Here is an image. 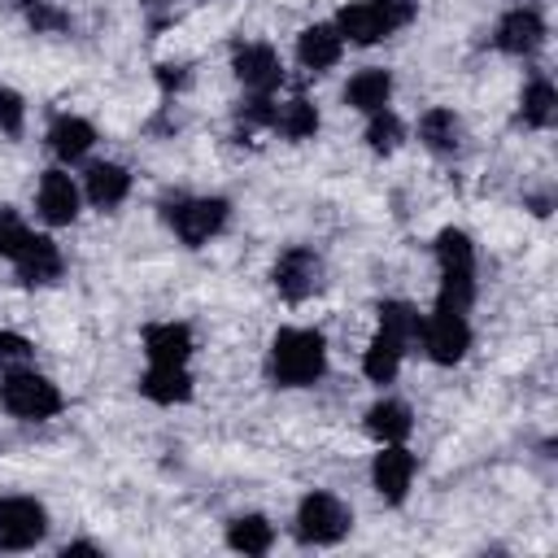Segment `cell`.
I'll return each instance as SVG.
<instances>
[{
	"label": "cell",
	"instance_id": "1",
	"mask_svg": "<svg viewBox=\"0 0 558 558\" xmlns=\"http://www.w3.org/2000/svg\"><path fill=\"white\" fill-rule=\"evenodd\" d=\"M266 371L279 388H310L327 375V340L314 327H279L266 353Z\"/></svg>",
	"mask_w": 558,
	"mask_h": 558
},
{
	"label": "cell",
	"instance_id": "2",
	"mask_svg": "<svg viewBox=\"0 0 558 558\" xmlns=\"http://www.w3.org/2000/svg\"><path fill=\"white\" fill-rule=\"evenodd\" d=\"M436 270H440V288H436V305L449 310H471L475 305V244L462 227H445L436 231Z\"/></svg>",
	"mask_w": 558,
	"mask_h": 558
},
{
	"label": "cell",
	"instance_id": "3",
	"mask_svg": "<svg viewBox=\"0 0 558 558\" xmlns=\"http://www.w3.org/2000/svg\"><path fill=\"white\" fill-rule=\"evenodd\" d=\"M418 13V0H349L340 13H336V31L344 44H357V48H371V44H384L388 35L405 31Z\"/></svg>",
	"mask_w": 558,
	"mask_h": 558
},
{
	"label": "cell",
	"instance_id": "4",
	"mask_svg": "<svg viewBox=\"0 0 558 558\" xmlns=\"http://www.w3.org/2000/svg\"><path fill=\"white\" fill-rule=\"evenodd\" d=\"M0 405L22 423H44V418L61 414L65 397L35 366H13V371H0Z\"/></svg>",
	"mask_w": 558,
	"mask_h": 558
},
{
	"label": "cell",
	"instance_id": "5",
	"mask_svg": "<svg viewBox=\"0 0 558 558\" xmlns=\"http://www.w3.org/2000/svg\"><path fill=\"white\" fill-rule=\"evenodd\" d=\"M161 218H166V227L174 231L179 244L201 248V244H209L214 235L227 231L231 201L227 196H174V201H166Z\"/></svg>",
	"mask_w": 558,
	"mask_h": 558
},
{
	"label": "cell",
	"instance_id": "6",
	"mask_svg": "<svg viewBox=\"0 0 558 558\" xmlns=\"http://www.w3.org/2000/svg\"><path fill=\"white\" fill-rule=\"evenodd\" d=\"M353 527V510L327 493V488H310L301 501H296V519H292V532L301 545H314V549H327V545H340Z\"/></svg>",
	"mask_w": 558,
	"mask_h": 558
},
{
	"label": "cell",
	"instance_id": "7",
	"mask_svg": "<svg viewBox=\"0 0 558 558\" xmlns=\"http://www.w3.org/2000/svg\"><path fill=\"white\" fill-rule=\"evenodd\" d=\"M323 279H327V266H323V257H318L310 244L283 248V253L275 257V266H270V283H275V292H279L288 305H301V301L318 296V292H323Z\"/></svg>",
	"mask_w": 558,
	"mask_h": 558
},
{
	"label": "cell",
	"instance_id": "8",
	"mask_svg": "<svg viewBox=\"0 0 558 558\" xmlns=\"http://www.w3.org/2000/svg\"><path fill=\"white\" fill-rule=\"evenodd\" d=\"M418 344L423 353L436 362V366H458L471 349V323L462 310H449V305H432V314H423V327H418Z\"/></svg>",
	"mask_w": 558,
	"mask_h": 558
},
{
	"label": "cell",
	"instance_id": "9",
	"mask_svg": "<svg viewBox=\"0 0 558 558\" xmlns=\"http://www.w3.org/2000/svg\"><path fill=\"white\" fill-rule=\"evenodd\" d=\"M44 536H48L44 501H35L26 493H4L0 497V549L22 554V549H35Z\"/></svg>",
	"mask_w": 558,
	"mask_h": 558
},
{
	"label": "cell",
	"instance_id": "10",
	"mask_svg": "<svg viewBox=\"0 0 558 558\" xmlns=\"http://www.w3.org/2000/svg\"><path fill=\"white\" fill-rule=\"evenodd\" d=\"M545 17H541V9L536 4H510L501 17H497V26H493V44L506 52V57H536L541 48H545Z\"/></svg>",
	"mask_w": 558,
	"mask_h": 558
},
{
	"label": "cell",
	"instance_id": "11",
	"mask_svg": "<svg viewBox=\"0 0 558 558\" xmlns=\"http://www.w3.org/2000/svg\"><path fill=\"white\" fill-rule=\"evenodd\" d=\"M231 74L240 78L244 92L275 96V87L283 83V61L266 39H244V44L231 48Z\"/></svg>",
	"mask_w": 558,
	"mask_h": 558
},
{
	"label": "cell",
	"instance_id": "12",
	"mask_svg": "<svg viewBox=\"0 0 558 558\" xmlns=\"http://www.w3.org/2000/svg\"><path fill=\"white\" fill-rule=\"evenodd\" d=\"M414 475H418V458L405 445H379V453L371 458V484L388 506H401L410 497Z\"/></svg>",
	"mask_w": 558,
	"mask_h": 558
},
{
	"label": "cell",
	"instance_id": "13",
	"mask_svg": "<svg viewBox=\"0 0 558 558\" xmlns=\"http://www.w3.org/2000/svg\"><path fill=\"white\" fill-rule=\"evenodd\" d=\"M78 205H83V187H78L61 166H52V170L39 174L35 209H39V218H44L48 227H70V222L78 218Z\"/></svg>",
	"mask_w": 558,
	"mask_h": 558
},
{
	"label": "cell",
	"instance_id": "14",
	"mask_svg": "<svg viewBox=\"0 0 558 558\" xmlns=\"http://www.w3.org/2000/svg\"><path fill=\"white\" fill-rule=\"evenodd\" d=\"M9 262H13L17 279H22V283H31V288H44V283L61 279V270H65L61 248L52 244V235H39V231H31V235L17 244V253H13Z\"/></svg>",
	"mask_w": 558,
	"mask_h": 558
},
{
	"label": "cell",
	"instance_id": "15",
	"mask_svg": "<svg viewBox=\"0 0 558 558\" xmlns=\"http://www.w3.org/2000/svg\"><path fill=\"white\" fill-rule=\"evenodd\" d=\"M344 57V39L336 31V22H314L296 35V61L310 70V74H327L336 70Z\"/></svg>",
	"mask_w": 558,
	"mask_h": 558
},
{
	"label": "cell",
	"instance_id": "16",
	"mask_svg": "<svg viewBox=\"0 0 558 558\" xmlns=\"http://www.w3.org/2000/svg\"><path fill=\"white\" fill-rule=\"evenodd\" d=\"M196 340H192V327L187 323H148L144 327V357L148 362H161V366H187Z\"/></svg>",
	"mask_w": 558,
	"mask_h": 558
},
{
	"label": "cell",
	"instance_id": "17",
	"mask_svg": "<svg viewBox=\"0 0 558 558\" xmlns=\"http://www.w3.org/2000/svg\"><path fill=\"white\" fill-rule=\"evenodd\" d=\"M131 196V170L118 161H92L83 170V201L96 209H118Z\"/></svg>",
	"mask_w": 558,
	"mask_h": 558
},
{
	"label": "cell",
	"instance_id": "18",
	"mask_svg": "<svg viewBox=\"0 0 558 558\" xmlns=\"http://www.w3.org/2000/svg\"><path fill=\"white\" fill-rule=\"evenodd\" d=\"M48 148L61 166H74L96 148V126L78 113H57L52 126H48Z\"/></svg>",
	"mask_w": 558,
	"mask_h": 558
},
{
	"label": "cell",
	"instance_id": "19",
	"mask_svg": "<svg viewBox=\"0 0 558 558\" xmlns=\"http://www.w3.org/2000/svg\"><path fill=\"white\" fill-rule=\"evenodd\" d=\"M362 427H366V436H371L375 445H405L410 432H414V414H410L405 401H397V397H379V401L366 410Z\"/></svg>",
	"mask_w": 558,
	"mask_h": 558
},
{
	"label": "cell",
	"instance_id": "20",
	"mask_svg": "<svg viewBox=\"0 0 558 558\" xmlns=\"http://www.w3.org/2000/svg\"><path fill=\"white\" fill-rule=\"evenodd\" d=\"M344 105L357 113H379L392 105V70L384 65H366L344 83Z\"/></svg>",
	"mask_w": 558,
	"mask_h": 558
},
{
	"label": "cell",
	"instance_id": "21",
	"mask_svg": "<svg viewBox=\"0 0 558 558\" xmlns=\"http://www.w3.org/2000/svg\"><path fill=\"white\" fill-rule=\"evenodd\" d=\"M418 140L427 153L436 157H453L462 148V118L449 109V105H432L423 118H418Z\"/></svg>",
	"mask_w": 558,
	"mask_h": 558
},
{
	"label": "cell",
	"instance_id": "22",
	"mask_svg": "<svg viewBox=\"0 0 558 558\" xmlns=\"http://www.w3.org/2000/svg\"><path fill=\"white\" fill-rule=\"evenodd\" d=\"M140 392L157 405H183L192 397V371L187 366H161L148 362V371L140 375Z\"/></svg>",
	"mask_w": 558,
	"mask_h": 558
},
{
	"label": "cell",
	"instance_id": "23",
	"mask_svg": "<svg viewBox=\"0 0 558 558\" xmlns=\"http://www.w3.org/2000/svg\"><path fill=\"white\" fill-rule=\"evenodd\" d=\"M554 113H558V92H554V83H549L545 74H532V78L523 83V92H519V122H523L527 131H545V126L554 122Z\"/></svg>",
	"mask_w": 558,
	"mask_h": 558
},
{
	"label": "cell",
	"instance_id": "24",
	"mask_svg": "<svg viewBox=\"0 0 558 558\" xmlns=\"http://www.w3.org/2000/svg\"><path fill=\"white\" fill-rule=\"evenodd\" d=\"M318 126H323V118H318V105L314 100H305V96H292V100H283L279 109H275V135H283L288 144H305V140H314L318 135Z\"/></svg>",
	"mask_w": 558,
	"mask_h": 558
},
{
	"label": "cell",
	"instance_id": "25",
	"mask_svg": "<svg viewBox=\"0 0 558 558\" xmlns=\"http://www.w3.org/2000/svg\"><path fill=\"white\" fill-rule=\"evenodd\" d=\"M227 545L235 549V554H248V558H257V554H270V545H275V523L266 519V514H235V519H227Z\"/></svg>",
	"mask_w": 558,
	"mask_h": 558
},
{
	"label": "cell",
	"instance_id": "26",
	"mask_svg": "<svg viewBox=\"0 0 558 558\" xmlns=\"http://www.w3.org/2000/svg\"><path fill=\"white\" fill-rule=\"evenodd\" d=\"M418 327H423V314L410 301H384L379 305V336H388L405 353L418 344Z\"/></svg>",
	"mask_w": 558,
	"mask_h": 558
},
{
	"label": "cell",
	"instance_id": "27",
	"mask_svg": "<svg viewBox=\"0 0 558 558\" xmlns=\"http://www.w3.org/2000/svg\"><path fill=\"white\" fill-rule=\"evenodd\" d=\"M362 140H366V148H371L375 157H392V153L405 144V122H401V118L392 113V105H388V109H379V113H366Z\"/></svg>",
	"mask_w": 558,
	"mask_h": 558
},
{
	"label": "cell",
	"instance_id": "28",
	"mask_svg": "<svg viewBox=\"0 0 558 558\" xmlns=\"http://www.w3.org/2000/svg\"><path fill=\"white\" fill-rule=\"evenodd\" d=\"M401 362H405V349L375 331V340H371L366 353H362V375H366L371 384H392L397 371H401Z\"/></svg>",
	"mask_w": 558,
	"mask_h": 558
},
{
	"label": "cell",
	"instance_id": "29",
	"mask_svg": "<svg viewBox=\"0 0 558 558\" xmlns=\"http://www.w3.org/2000/svg\"><path fill=\"white\" fill-rule=\"evenodd\" d=\"M275 109H279L275 96L248 92V96L235 105V126H244V131H270V126H275Z\"/></svg>",
	"mask_w": 558,
	"mask_h": 558
},
{
	"label": "cell",
	"instance_id": "30",
	"mask_svg": "<svg viewBox=\"0 0 558 558\" xmlns=\"http://www.w3.org/2000/svg\"><path fill=\"white\" fill-rule=\"evenodd\" d=\"M22 17H26V26L35 35H61V31H70V13L61 4H52V0H22Z\"/></svg>",
	"mask_w": 558,
	"mask_h": 558
},
{
	"label": "cell",
	"instance_id": "31",
	"mask_svg": "<svg viewBox=\"0 0 558 558\" xmlns=\"http://www.w3.org/2000/svg\"><path fill=\"white\" fill-rule=\"evenodd\" d=\"M26 131V100L9 87V83H0V135H22Z\"/></svg>",
	"mask_w": 558,
	"mask_h": 558
},
{
	"label": "cell",
	"instance_id": "32",
	"mask_svg": "<svg viewBox=\"0 0 558 558\" xmlns=\"http://www.w3.org/2000/svg\"><path fill=\"white\" fill-rule=\"evenodd\" d=\"M35 357V344L22 336V331H9L0 327V371H13V366H31Z\"/></svg>",
	"mask_w": 558,
	"mask_h": 558
},
{
	"label": "cell",
	"instance_id": "33",
	"mask_svg": "<svg viewBox=\"0 0 558 558\" xmlns=\"http://www.w3.org/2000/svg\"><path fill=\"white\" fill-rule=\"evenodd\" d=\"M26 235H31V227L22 222V214L9 209V205H0V257H13Z\"/></svg>",
	"mask_w": 558,
	"mask_h": 558
},
{
	"label": "cell",
	"instance_id": "34",
	"mask_svg": "<svg viewBox=\"0 0 558 558\" xmlns=\"http://www.w3.org/2000/svg\"><path fill=\"white\" fill-rule=\"evenodd\" d=\"M153 74H157V87H161L166 96H179V92H187V83H192L187 61H161Z\"/></svg>",
	"mask_w": 558,
	"mask_h": 558
},
{
	"label": "cell",
	"instance_id": "35",
	"mask_svg": "<svg viewBox=\"0 0 558 558\" xmlns=\"http://www.w3.org/2000/svg\"><path fill=\"white\" fill-rule=\"evenodd\" d=\"M61 554H65V558H70V554H100V545H96V541H70Z\"/></svg>",
	"mask_w": 558,
	"mask_h": 558
},
{
	"label": "cell",
	"instance_id": "36",
	"mask_svg": "<svg viewBox=\"0 0 558 558\" xmlns=\"http://www.w3.org/2000/svg\"><path fill=\"white\" fill-rule=\"evenodd\" d=\"M140 4H144V9H153V13H157V9H174V4H179V0H140Z\"/></svg>",
	"mask_w": 558,
	"mask_h": 558
}]
</instances>
